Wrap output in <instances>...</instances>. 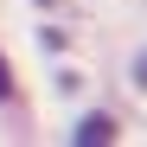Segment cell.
<instances>
[{"label": "cell", "mask_w": 147, "mask_h": 147, "mask_svg": "<svg viewBox=\"0 0 147 147\" xmlns=\"http://www.w3.org/2000/svg\"><path fill=\"white\" fill-rule=\"evenodd\" d=\"M70 141H77V147H102V141H115V115H102V109L83 115L77 128H70Z\"/></svg>", "instance_id": "6da1fadb"}, {"label": "cell", "mask_w": 147, "mask_h": 147, "mask_svg": "<svg viewBox=\"0 0 147 147\" xmlns=\"http://www.w3.org/2000/svg\"><path fill=\"white\" fill-rule=\"evenodd\" d=\"M0 102H13V70H7V58H0Z\"/></svg>", "instance_id": "7a4b0ae2"}, {"label": "cell", "mask_w": 147, "mask_h": 147, "mask_svg": "<svg viewBox=\"0 0 147 147\" xmlns=\"http://www.w3.org/2000/svg\"><path fill=\"white\" fill-rule=\"evenodd\" d=\"M134 90H147V51L134 58Z\"/></svg>", "instance_id": "3957f363"}]
</instances>
